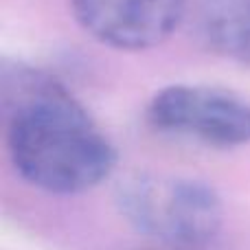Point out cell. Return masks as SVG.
<instances>
[{"instance_id":"cell-3","label":"cell","mask_w":250,"mask_h":250,"mask_svg":"<svg viewBox=\"0 0 250 250\" xmlns=\"http://www.w3.org/2000/svg\"><path fill=\"white\" fill-rule=\"evenodd\" d=\"M145 119L156 132L213 149L250 145V97L211 83H171L149 99Z\"/></svg>"},{"instance_id":"cell-1","label":"cell","mask_w":250,"mask_h":250,"mask_svg":"<svg viewBox=\"0 0 250 250\" xmlns=\"http://www.w3.org/2000/svg\"><path fill=\"white\" fill-rule=\"evenodd\" d=\"M0 110L9 160L24 182L53 195H75L108 180L117 147L82 101L40 66L4 57Z\"/></svg>"},{"instance_id":"cell-6","label":"cell","mask_w":250,"mask_h":250,"mask_svg":"<svg viewBox=\"0 0 250 250\" xmlns=\"http://www.w3.org/2000/svg\"><path fill=\"white\" fill-rule=\"evenodd\" d=\"M163 250H211V248H163Z\"/></svg>"},{"instance_id":"cell-5","label":"cell","mask_w":250,"mask_h":250,"mask_svg":"<svg viewBox=\"0 0 250 250\" xmlns=\"http://www.w3.org/2000/svg\"><path fill=\"white\" fill-rule=\"evenodd\" d=\"M189 20L207 51L250 66V0H193Z\"/></svg>"},{"instance_id":"cell-2","label":"cell","mask_w":250,"mask_h":250,"mask_svg":"<svg viewBox=\"0 0 250 250\" xmlns=\"http://www.w3.org/2000/svg\"><path fill=\"white\" fill-rule=\"evenodd\" d=\"M114 202L136 233L163 248H211L224 224L215 187L189 176L129 173L117 185Z\"/></svg>"},{"instance_id":"cell-4","label":"cell","mask_w":250,"mask_h":250,"mask_svg":"<svg viewBox=\"0 0 250 250\" xmlns=\"http://www.w3.org/2000/svg\"><path fill=\"white\" fill-rule=\"evenodd\" d=\"M92 40L117 51H147L167 42L189 18L191 0H68Z\"/></svg>"}]
</instances>
